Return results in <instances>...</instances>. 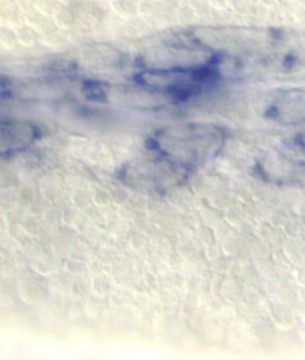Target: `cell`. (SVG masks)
<instances>
[{
	"label": "cell",
	"mask_w": 305,
	"mask_h": 360,
	"mask_svg": "<svg viewBox=\"0 0 305 360\" xmlns=\"http://www.w3.org/2000/svg\"><path fill=\"white\" fill-rule=\"evenodd\" d=\"M225 143V133L213 125L190 124L164 128L150 141L152 150L190 172L214 158Z\"/></svg>",
	"instance_id": "1"
},
{
	"label": "cell",
	"mask_w": 305,
	"mask_h": 360,
	"mask_svg": "<svg viewBox=\"0 0 305 360\" xmlns=\"http://www.w3.org/2000/svg\"><path fill=\"white\" fill-rule=\"evenodd\" d=\"M154 152V150H152ZM189 174L188 170L176 165L174 162L164 158L160 153L154 152V157L146 158L142 162L130 165L125 177H129L131 184H138L149 188H170L179 184V180Z\"/></svg>",
	"instance_id": "2"
},
{
	"label": "cell",
	"mask_w": 305,
	"mask_h": 360,
	"mask_svg": "<svg viewBox=\"0 0 305 360\" xmlns=\"http://www.w3.org/2000/svg\"><path fill=\"white\" fill-rule=\"evenodd\" d=\"M261 170L266 177L277 182H305V149L292 141L285 150H277L261 162Z\"/></svg>",
	"instance_id": "3"
},
{
	"label": "cell",
	"mask_w": 305,
	"mask_h": 360,
	"mask_svg": "<svg viewBox=\"0 0 305 360\" xmlns=\"http://www.w3.org/2000/svg\"><path fill=\"white\" fill-rule=\"evenodd\" d=\"M273 120L286 125L305 124V88L290 89L278 96L271 105Z\"/></svg>",
	"instance_id": "4"
},
{
	"label": "cell",
	"mask_w": 305,
	"mask_h": 360,
	"mask_svg": "<svg viewBox=\"0 0 305 360\" xmlns=\"http://www.w3.org/2000/svg\"><path fill=\"white\" fill-rule=\"evenodd\" d=\"M294 141H295L297 145H299L301 148H304V149H305V131H304V133H299V134L295 137V140H294Z\"/></svg>",
	"instance_id": "5"
}]
</instances>
